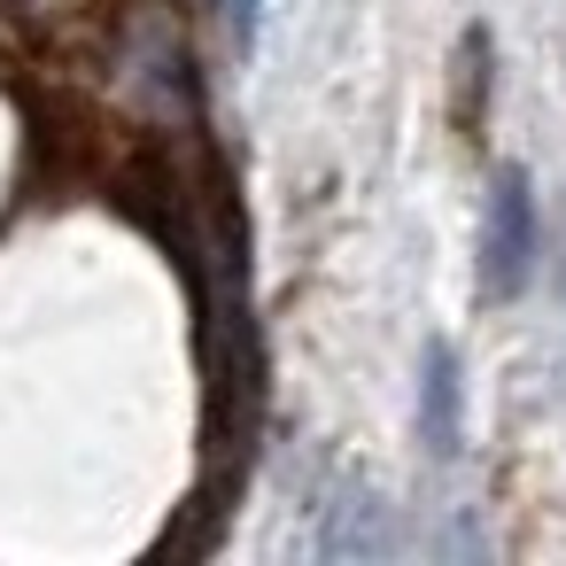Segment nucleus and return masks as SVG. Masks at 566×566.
<instances>
[{"label":"nucleus","instance_id":"nucleus-1","mask_svg":"<svg viewBox=\"0 0 566 566\" xmlns=\"http://www.w3.org/2000/svg\"><path fill=\"white\" fill-rule=\"evenodd\" d=\"M535 249H543V218H535V187L520 164H504L489 179V226H481V287L489 295H520L535 280Z\"/></svg>","mask_w":566,"mask_h":566},{"label":"nucleus","instance_id":"nucleus-2","mask_svg":"<svg viewBox=\"0 0 566 566\" xmlns=\"http://www.w3.org/2000/svg\"><path fill=\"white\" fill-rule=\"evenodd\" d=\"M419 442L434 458L465 450V373H458L450 342H427V357H419Z\"/></svg>","mask_w":566,"mask_h":566},{"label":"nucleus","instance_id":"nucleus-3","mask_svg":"<svg viewBox=\"0 0 566 566\" xmlns=\"http://www.w3.org/2000/svg\"><path fill=\"white\" fill-rule=\"evenodd\" d=\"M256 9H264V0H226V24H233V48H249V40H256Z\"/></svg>","mask_w":566,"mask_h":566}]
</instances>
